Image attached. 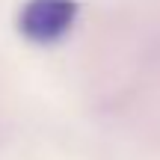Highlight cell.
Returning <instances> with one entry per match:
<instances>
[{"mask_svg": "<svg viewBox=\"0 0 160 160\" xmlns=\"http://www.w3.org/2000/svg\"><path fill=\"white\" fill-rule=\"evenodd\" d=\"M74 18H77L74 0H30L18 15V30L30 42L51 45L71 30Z\"/></svg>", "mask_w": 160, "mask_h": 160, "instance_id": "obj_1", "label": "cell"}]
</instances>
